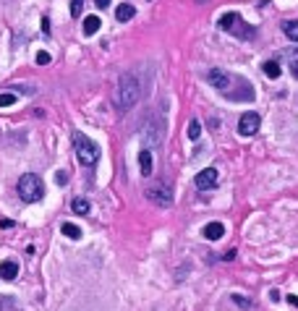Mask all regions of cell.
<instances>
[{
  "instance_id": "18",
  "label": "cell",
  "mask_w": 298,
  "mask_h": 311,
  "mask_svg": "<svg viewBox=\"0 0 298 311\" xmlns=\"http://www.w3.org/2000/svg\"><path fill=\"white\" fill-rule=\"evenodd\" d=\"M283 31H285V37H288V40L298 42V21H288V24L283 27Z\"/></svg>"
},
{
  "instance_id": "23",
  "label": "cell",
  "mask_w": 298,
  "mask_h": 311,
  "mask_svg": "<svg viewBox=\"0 0 298 311\" xmlns=\"http://www.w3.org/2000/svg\"><path fill=\"white\" fill-rule=\"evenodd\" d=\"M233 301H236L238 306H243V309H249V306H251V301H249L246 296H233Z\"/></svg>"
},
{
  "instance_id": "25",
  "label": "cell",
  "mask_w": 298,
  "mask_h": 311,
  "mask_svg": "<svg viewBox=\"0 0 298 311\" xmlns=\"http://www.w3.org/2000/svg\"><path fill=\"white\" fill-rule=\"evenodd\" d=\"M55 180H58V183H66V180H68V176H66V173L60 170V173H58V176H55Z\"/></svg>"
},
{
  "instance_id": "24",
  "label": "cell",
  "mask_w": 298,
  "mask_h": 311,
  "mask_svg": "<svg viewBox=\"0 0 298 311\" xmlns=\"http://www.w3.org/2000/svg\"><path fill=\"white\" fill-rule=\"evenodd\" d=\"M42 31H45V34H50V18L47 16L42 18Z\"/></svg>"
},
{
  "instance_id": "17",
  "label": "cell",
  "mask_w": 298,
  "mask_h": 311,
  "mask_svg": "<svg viewBox=\"0 0 298 311\" xmlns=\"http://www.w3.org/2000/svg\"><path fill=\"white\" fill-rule=\"evenodd\" d=\"M71 209H74L76 215H87V212H89V202L79 196V199H74V202H71Z\"/></svg>"
},
{
  "instance_id": "22",
  "label": "cell",
  "mask_w": 298,
  "mask_h": 311,
  "mask_svg": "<svg viewBox=\"0 0 298 311\" xmlns=\"http://www.w3.org/2000/svg\"><path fill=\"white\" fill-rule=\"evenodd\" d=\"M34 60H37V66H47V63H50V53H45V50H42V53H37Z\"/></svg>"
},
{
  "instance_id": "13",
  "label": "cell",
  "mask_w": 298,
  "mask_h": 311,
  "mask_svg": "<svg viewBox=\"0 0 298 311\" xmlns=\"http://www.w3.org/2000/svg\"><path fill=\"white\" fill-rule=\"evenodd\" d=\"M100 27H102L100 16H87V18H84V34H87V37L97 34V31H100Z\"/></svg>"
},
{
  "instance_id": "4",
  "label": "cell",
  "mask_w": 298,
  "mask_h": 311,
  "mask_svg": "<svg viewBox=\"0 0 298 311\" xmlns=\"http://www.w3.org/2000/svg\"><path fill=\"white\" fill-rule=\"evenodd\" d=\"M16 189H18V196H21L24 202H29V204L40 202V199L45 196V183H42L40 176H34V173H24V176L18 178Z\"/></svg>"
},
{
  "instance_id": "3",
  "label": "cell",
  "mask_w": 298,
  "mask_h": 311,
  "mask_svg": "<svg viewBox=\"0 0 298 311\" xmlns=\"http://www.w3.org/2000/svg\"><path fill=\"white\" fill-rule=\"evenodd\" d=\"M74 149H76V157H79V163L84 167H92V165H97V160H100V147L81 131H74Z\"/></svg>"
},
{
  "instance_id": "11",
  "label": "cell",
  "mask_w": 298,
  "mask_h": 311,
  "mask_svg": "<svg viewBox=\"0 0 298 311\" xmlns=\"http://www.w3.org/2000/svg\"><path fill=\"white\" fill-rule=\"evenodd\" d=\"M134 16H136V8L131 3H120L118 8H115V18H118V21H131Z\"/></svg>"
},
{
  "instance_id": "9",
  "label": "cell",
  "mask_w": 298,
  "mask_h": 311,
  "mask_svg": "<svg viewBox=\"0 0 298 311\" xmlns=\"http://www.w3.org/2000/svg\"><path fill=\"white\" fill-rule=\"evenodd\" d=\"M0 277H3V280H16L18 277V264L11 262V259L0 262Z\"/></svg>"
},
{
  "instance_id": "7",
  "label": "cell",
  "mask_w": 298,
  "mask_h": 311,
  "mask_svg": "<svg viewBox=\"0 0 298 311\" xmlns=\"http://www.w3.org/2000/svg\"><path fill=\"white\" fill-rule=\"evenodd\" d=\"M217 167H204L202 173H196V180H194V186H196L199 191H209L217 186Z\"/></svg>"
},
{
  "instance_id": "29",
  "label": "cell",
  "mask_w": 298,
  "mask_h": 311,
  "mask_svg": "<svg viewBox=\"0 0 298 311\" xmlns=\"http://www.w3.org/2000/svg\"><path fill=\"white\" fill-rule=\"evenodd\" d=\"M288 301L293 303V306H298V296H288Z\"/></svg>"
},
{
  "instance_id": "10",
  "label": "cell",
  "mask_w": 298,
  "mask_h": 311,
  "mask_svg": "<svg viewBox=\"0 0 298 311\" xmlns=\"http://www.w3.org/2000/svg\"><path fill=\"white\" fill-rule=\"evenodd\" d=\"M241 21V16L236 14V11H230V14H225V16H220V21H217V27L223 29V31H233V27Z\"/></svg>"
},
{
  "instance_id": "6",
  "label": "cell",
  "mask_w": 298,
  "mask_h": 311,
  "mask_svg": "<svg viewBox=\"0 0 298 311\" xmlns=\"http://www.w3.org/2000/svg\"><path fill=\"white\" fill-rule=\"evenodd\" d=\"M259 123H262V118H259V113H243L241 120H238V133L241 136H254L259 131Z\"/></svg>"
},
{
  "instance_id": "2",
  "label": "cell",
  "mask_w": 298,
  "mask_h": 311,
  "mask_svg": "<svg viewBox=\"0 0 298 311\" xmlns=\"http://www.w3.org/2000/svg\"><path fill=\"white\" fill-rule=\"evenodd\" d=\"M141 97V81L134 71H126V74L118 79V94H115V105L120 110H131Z\"/></svg>"
},
{
  "instance_id": "20",
  "label": "cell",
  "mask_w": 298,
  "mask_h": 311,
  "mask_svg": "<svg viewBox=\"0 0 298 311\" xmlns=\"http://www.w3.org/2000/svg\"><path fill=\"white\" fill-rule=\"evenodd\" d=\"M16 102V94L14 92H3L0 94V107H11Z\"/></svg>"
},
{
  "instance_id": "28",
  "label": "cell",
  "mask_w": 298,
  "mask_h": 311,
  "mask_svg": "<svg viewBox=\"0 0 298 311\" xmlns=\"http://www.w3.org/2000/svg\"><path fill=\"white\" fill-rule=\"evenodd\" d=\"M290 71H293V76L298 79V60H293V63H290Z\"/></svg>"
},
{
  "instance_id": "1",
  "label": "cell",
  "mask_w": 298,
  "mask_h": 311,
  "mask_svg": "<svg viewBox=\"0 0 298 311\" xmlns=\"http://www.w3.org/2000/svg\"><path fill=\"white\" fill-rule=\"evenodd\" d=\"M207 79H209L212 87L220 89V92L233 102H251L254 100V87H251L243 76H233L223 68H212L209 74H207Z\"/></svg>"
},
{
  "instance_id": "14",
  "label": "cell",
  "mask_w": 298,
  "mask_h": 311,
  "mask_svg": "<svg viewBox=\"0 0 298 311\" xmlns=\"http://www.w3.org/2000/svg\"><path fill=\"white\" fill-rule=\"evenodd\" d=\"M233 34H236V37H243V40H251V37L256 34V29L249 27V24H243V21H238L236 27H233Z\"/></svg>"
},
{
  "instance_id": "8",
  "label": "cell",
  "mask_w": 298,
  "mask_h": 311,
  "mask_svg": "<svg viewBox=\"0 0 298 311\" xmlns=\"http://www.w3.org/2000/svg\"><path fill=\"white\" fill-rule=\"evenodd\" d=\"M204 238H209V241H220V238L225 236V225L223 222H207L204 230H202Z\"/></svg>"
},
{
  "instance_id": "30",
  "label": "cell",
  "mask_w": 298,
  "mask_h": 311,
  "mask_svg": "<svg viewBox=\"0 0 298 311\" xmlns=\"http://www.w3.org/2000/svg\"><path fill=\"white\" fill-rule=\"evenodd\" d=\"M296 55H298V47H296Z\"/></svg>"
},
{
  "instance_id": "15",
  "label": "cell",
  "mask_w": 298,
  "mask_h": 311,
  "mask_svg": "<svg viewBox=\"0 0 298 311\" xmlns=\"http://www.w3.org/2000/svg\"><path fill=\"white\" fill-rule=\"evenodd\" d=\"M60 230H63V236L71 238V241H79V238H81V228H79V225H74V222H63Z\"/></svg>"
},
{
  "instance_id": "12",
  "label": "cell",
  "mask_w": 298,
  "mask_h": 311,
  "mask_svg": "<svg viewBox=\"0 0 298 311\" xmlns=\"http://www.w3.org/2000/svg\"><path fill=\"white\" fill-rule=\"evenodd\" d=\"M139 165H141V176H152V152L149 149L139 152Z\"/></svg>"
},
{
  "instance_id": "5",
  "label": "cell",
  "mask_w": 298,
  "mask_h": 311,
  "mask_svg": "<svg viewBox=\"0 0 298 311\" xmlns=\"http://www.w3.org/2000/svg\"><path fill=\"white\" fill-rule=\"evenodd\" d=\"M147 199L154 202L157 207H170L173 199H176V191H173L170 183H165V180H154V186L147 189Z\"/></svg>"
},
{
  "instance_id": "16",
  "label": "cell",
  "mask_w": 298,
  "mask_h": 311,
  "mask_svg": "<svg viewBox=\"0 0 298 311\" xmlns=\"http://www.w3.org/2000/svg\"><path fill=\"white\" fill-rule=\"evenodd\" d=\"M262 68H264V74H267L269 79H277V76H280V63L277 60H267Z\"/></svg>"
},
{
  "instance_id": "19",
  "label": "cell",
  "mask_w": 298,
  "mask_h": 311,
  "mask_svg": "<svg viewBox=\"0 0 298 311\" xmlns=\"http://www.w3.org/2000/svg\"><path fill=\"white\" fill-rule=\"evenodd\" d=\"M189 136H191L194 141L202 136V123H199V120H191V123H189Z\"/></svg>"
},
{
  "instance_id": "21",
  "label": "cell",
  "mask_w": 298,
  "mask_h": 311,
  "mask_svg": "<svg viewBox=\"0 0 298 311\" xmlns=\"http://www.w3.org/2000/svg\"><path fill=\"white\" fill-rule=\"evenodd\" d=\"M81 3H84V0H71V16H74V18L81 16Z\"/></svg>"
},
{
  "instance_id": "26",
  "label": "cell",
  "mask_w": 298,
  "mask_h": 311,
  "mask_svg": "<svg viewBox=\"0 0 298 311\" xmlns=\"http://www.w3.org/2000/svg\"><path fill=\"white\" fill-rule=\"evenodd\" d=\"M94 5H97V8H107L110 0H94Z\"/></svg>"
},
{
  "instance_id": "27",
  "label": "cell",
  "mask_w": 298,
  "mask_h": 311,
  "mask_svg": "<svg viewBox=\"0 0 298 311\" xmlns=\"http://www.w3.org/2000/svg\"><path fill=\"white\" fill-rule=\"evenodd\" d=\"M0 228H14V220H0Z\"/></svg>"
}]
</instances>
